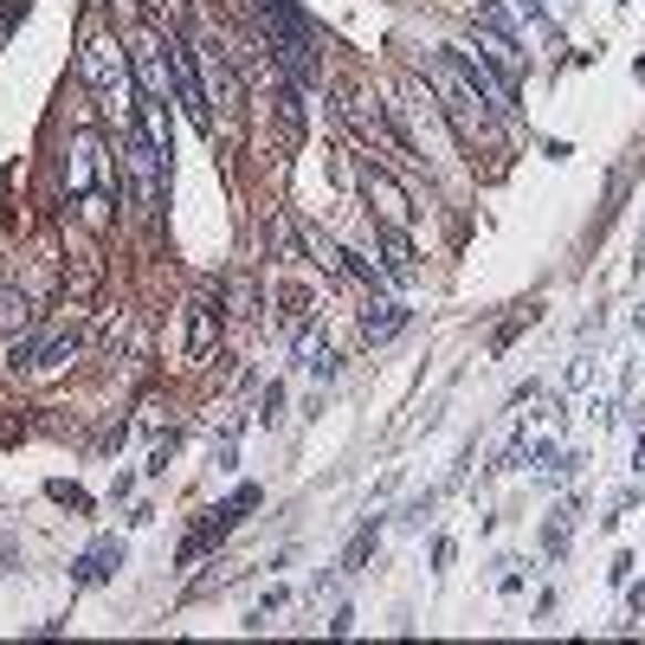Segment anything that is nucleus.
<instances>
[{"label":"nucleus","instance_id":"obj_9","mask_svg":"<svg viewBox=\"0 0 645 645\" xmlns=\"http://www.w3.org/2000/svg\"><path fill=\"white\" fill-rule=\"evenodd\" d=\"M362 194H368V200H375L381 207V220H387V227H414V200H407V194L394 188V175H387V168H375V162H362Z\"/></svg>","mask_w":645,"mask_h":645},{"label":"nucleus","instance_id":"obj_13","mask_svg":"<svg viewBox=\"0 0 645 645\" xmlns=\"http://www.w3.org/2000/svg\"><path fill=\"white\" fill-rule=\"evenodd\" d=\"M400 323H407V310L381 298V304H368V316H362V336H368V342H387V336H400Z\"/></svg>","mask_w":645,"mask_h":645},{"label":"nucleus","instance_id":"obj_10","mask_svg":"<svg viewBox=\"0 0 645 645\" xmlns=\"http://www.w3.org/2000/svg\"><path fill=\"white\" fill-rule=\"evenodd\" d=\"M214 342H220V298H214V291H200V298L188 304V348H181V355H188V368L214 355Z\"/></svg>","mask_w":645,"mask_h":645},{"label":"nucleus","instance_id":"obj_11","mask_svg":"<svg viewBox=\"0 0 645 645\" xmlns=\"http://www.w3.org/2000/svg\"><path fill=\"white\" fill-rule=\"evenodd\" d=\"M116 569H123V542H116V535L91 542V549L77 555V581H84V587H91V581H111Z\"/></svg>","mask_w":645,"mask_h":645},{"label":"nucleus","instance_id":"obj_7","mask_svg":"<svg viewBox=\"0 0 645 645\" xmlns=\"http://www.w3.org/2000/svg\"><path fill=\"white\" fill-rule=\"evenodd\" d=\"M84 77L97 84V97H129V52L111 33L84 45Z\"/></svg>","mask_w":645,"mask_h":645},{"label":"nucleus","instance_id":"obj_8","mask_svg":"<svg viewBox=\"0 0 645 645\" xmlns=\"http://www.w3.org/2000/svg\"><path fill=\"white\" fill-rule=\"evenodd\" d=\"M129 65L143 77V104H168V84H175V72H168V33H143L129 45Z\"/></svg>","mask_w":645,"mask_h":645},{"label":"nucleus","instance_id":"obj_18","mask_svg":"<svg viewBox=\"0 0 645 645\" xmlns=\"http://www.w3.org/2000/svg\"><path fill=\"white\" fill-rule=\"evenodd\" d=\"M45 491L59 497V503H72V510H91V497L77 491V485H45Z\"/></svg>","mask_w":645,"mask_h":645},{"label":"nucleus","instance_id":"obj_14","mask_svg":"<svg viewBox=\"0 0 645 645\" xmlns=\"http://www.w3.org/2000/svg\"><path fill=\"white\" fill-rule=\"evenodd\" d=\"M278 323H284V336L291 342L310 336V298L304 291H284V298H278Z\"/></svg>","mask_w":645,"mask_h":645},{"label":"nucleus","instance_id":"obj_12","mask_svg":"<svg viewBox=\"0 0 645 645\" xmlns=\"http://www.w3.org/2000/svg\"><path fill=\"white\" fill-rule=\"evenodd\" d=\"M381 252H387V278H394V284H414V278H419L414 246H407V232H400V227L381 232Z\"/></svg>","mask_w":645,"mask_h":645},{"label":"nucleus","instance_id":"obj_1","mask_svg":"<svg viewBox=\"0 0 645 645\" xmlns=\"http://www.w3.org/2000/svg\"><path fill=\"white\" fill-rule=\"evenodd\" d=\"M252 13H259V33H266V52L278 59V72L291 77V84H316V39H310V20L291 7V0H252Z\"/></svg>","mask_w":645,"mask_h":645},{"label":"nucleus","instance_id":"obj_3","mask_svg":"<svg viewBox=\"0 0 645 645\" xmlns=\"http://www.w3.org/2000/svg\"><path fill=\"white\" fill-rule=\"evenodd\" d=\"M104 175H111V181H123V175H116V162L104 155V143H97L91 129H77V136H72V162H65V188L77 194V207H84V200H104V194H97V181H104Z\"/></svg>","mask_w":645,"mask_h":645},{"label":"nucleus","instance_id":"obj_16","mask_svg":"<svg viewBox=\"0 0 645 645\" xmlns=\"http://www.w3.org/2000/svg\"><path fill=\"white\" fill-rule=\"evenodd\" d=\"M27 7H33V0H0V39H7L13 27H20V20H27Z\"/></svg>","mask_w":645,"mask_h":645},{"label":"nucleus","instance_id":"obj_2","mask_svg":"<svg viewBox=\"0 0 645 645\" xmlns=\"http://www.w3.org/2000/svg\"><path fill=\"white\" fill-rule=\"evenodd\" d=\"M123 168H129V181H136V207L155 220L162 200H168V143H155L136 116L123 123Z\"/></svg>","mask_w":645,"mask_h":645},{"label":"nucleus","instance_id":"obj_5","mask_svg":"<svg viewBox=\"0 0 645 645\" xmlns=\"http://www.w3.org/2000/svg\"><path fill=\"white\" fill-rule=\"evenodd\" d=\"M446 52H452V65L465 72V84L485 97V111H491V116H510V111H517V84L497 72L485 52H458V45H446Z\"/></svg>","mask_w":645,"mask_h":645},{"label":"nucleus","instance_id":"obj_15","mask_svg":"<svg viewBox=\"0 0 645 645\" xmlns=\"http://www.w3.org/2000/svg\"><path fill=\"white\" fill-rule=\"evenodd\" d=\"M266 246H271V252H278V259H298V232L284 227L278 214H271V220H266Z\"/></svg>","mask_w":645,"mask_h":645},{"label":"nucleus","instance_id":"obj_19","mask_svg":"<svg viewBox=\"0 0 645 645\" xmlns=\"http://www.w3.org/2000/svg\"><path fill=\"white\" fill-rule=\"evenodd\" d=\"M227 304H232V316H252V291H246V284H232Z\"/></svg>","mask_w":645,"mask_h":645},{"label":"nucleus","instance_id":"obj_17","mask_svg":"<svg viewBox=\"0 0 645 645\" xmlns=\"http://www.w3.org/2000/svg\"><path fill=\"white\" fill-rule=\"evenodd\" d=\"M368 549H375V523L355 535V549H348V569H362V562H368Z\"/></svg>","mask_w":645,"mask_h":645},{"label":"nucleus","instance_id":"obj_4","mask_svg":"<svg viewBox=\"0 0 645 645\" xmlns=\"http://www.w3.org/2000/svg\"><path fill=\"white\" fill-rule=\"evenodd\" d=\"M72 348H77V336L72 330H20V336L7 342V362L13 368H65L72 362Z\"/></svg>","mask_w":645,"mask_h":645},{"label":"nucleus","instance_id":"obj_6","mask_svg":"<svg viewBox=\"0 0 645 645\" xmlns=\"http://www.w3.org/2000/svg\"><path fill=\"white\" fill-rule=\"evenodd\" d=\"M259 503V485H239V497L232 503H220V510H200V523H194V535L181 542V562H200L214 542H227L232 523H239V510H252Z\"/></svg>","mask_w":645,"mask_h":645}]
</instances>
